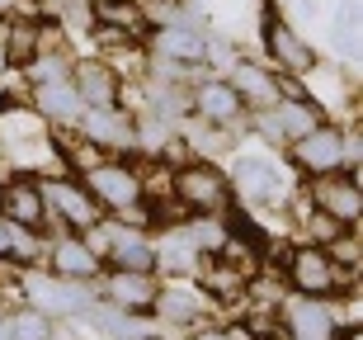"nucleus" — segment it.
<instances>
[{
    "mask_svg": "<svg viewBox=\"0 0 363 340\" xmlns=\"http://www.w3.org/2000/svg\"><path fill=\"white\" fill-rule=\"evenodd\" d=\"M24 293L28 302H38V312L48 317H85L94 307V293L85 279H62L52 270H28L24 274Z\"/></svg>",
    "mask_w": 363,
    "mask_h": 340,
    "instance_id": "nucleus-1",
    "label": "nucleus"
},
{
    "mask_svg": "<svg viewBox=\"0 0 363 340\" xmlns=\"http://www.w3.org/2000/svg\"><path fill=\"white\" fill-rule=\"evenodd\" d=\"M81 185L85 194H90L99 208H113V213H123V208H133L137 199H142V175H137L128 161H94L81 170Z\"/></svg>",
    "mask_w": 363,
    "mask_h": 340,
    "instance_id": "nucleus-2",
    "label": "nucleus"
},
{
    "mask_svg": "<svg viewBox=\"0 0 363 340\" xmlns=\"http://www.w3.org/2000/svg\"><path fill=\"white\" fill-rule=\"evenodd\" d=\"M170 194H175L189 213H227V208H231L227 175H222L217 165H208V161L184 165V170L175 175V190H170Z\"/></svg>",
    "mask_w": 363,
    "mask_h": 340,
    "instance_id": "nucleus-3",
    "label": "nucleus"
},
{
    "mask_svg": "<svg viewBox=\"0 0 363 340\" xmlns=\"http://www.w3.org/2000/svg\"><path fill=\"white\" fill-rule=\"evenodd\" d=\"M231 194L250 208H269V204H288V185H283V170L274 161H259V156H241L231 165Z\"/></svg>",
    "mask_w": 363,
    "mask_h": 340,
    "instance_id": "nucleus-4",
    "label": "nucleus"
},
{
    "mask_svg": "<svg viewBox=\"0 0 363 340\" xmlns=\"http://www.w3.org/2000/svg\"><path fill=\"white\" fill-rule=\"evenodd\" d=\"M43 199H48V222L57 218V231H85L99 222V204L85 194L81 180H38Z\"/></svg>",
    "mask_w": 363,
    "mask_h": 340,
    "instance_id": "nucleus-5",
    "label": "nucleus"
},
{
    "mask_svg": "<svg viewBox=\"0 0 363 340\" xmlns=\"http://www.w3.org/2000/svg\"><path fill=\"white\" fill-rule=\"evenodd\" d=\"M288 147H293V165L311 180L345 170V133H340L335 123H316L311 133H302L297 142H288Z\"/></svg>",
    "mask_w": 363,
    "mask_h": 340,
    "instance_id": "nucleus-6",
    "label": "nucleus"
},
{
    "mask_svg": "<svg viewBox=\"0 0 363 340\" xmlns=\"http://www.w3.org/2000/svg\"><path fill=\"white\" fill-rule=\"evenodd\" d=\"M288 279L302 298H330L340 284V265L325 246H302L288 256Z\"/></svg>",
    "mask_w": 363,
    "mask_h": 340,
    "instance_id": "nucleus-7",
    "label": "nucleus"
},
{
    "mask_svg": "<svg viewBox=\"0 0 363 340\" xmlns=\"http://www.w3.org/2000/svg\"><path fill=\"white\" fill-rule=\"evenodd\" d=\"M316 123H321L316 99H279V104H269V109L255 114V128L269 137L274 147H283V142H297V137L311 133Z\"/></svg>",
    "mask_w": 363,
    "mask_h": 340,
    "instance_id": "nucleus-8",
    "label": "nucleus"
},
{
    "mask_svg": "<svg viewBox=\"0 0 363 340\" xmlns=\"http://www.w3.org/2000/svg\"><path fill=\"white\" fill-rule=\"evenodd\" d=\"M71 90L81 95L85 109H118L123 99V76L108 62H94V57H85V62H76L71 67Z\"/></svg>",
    "mask_w": 363,
    "mask_h": 340,
    "instance_id": "nucleus-9",
    "label": "nucleus"
},
{
    "mask_svg": "<svg viewBox=\"0 0 363 340\" xmlns=\"http://www.w3.org/2000/svg\"><path fill=\"white\" fill-rule=\"evenodd\" d=\"M189 109L199 114L203 123H213V128H231L245 114V99L236 95L231 81H199L189 90Z\"/></svg>",
    "mask_w": 363,
    "mask_h": 340,
    "instance_id": "nucleus-10",
    "label": "nucleus"
},
{
    "mask_svg": "<svg viewBox=\"0 0 363 340\" xmlns=\"http://www.w3.org/2000/svg\"><path fill=\"white\" fill-rule=\"evenodd\" d=\"M311 199H316V208L321 213H330L335 222H345V227H354V222L363 218V190H359V175H321L316 180V190H311Z\"/></svg>",
    "mask_w": 363,
    "mask_h": 340,
    "instance_id": "nucleus-11",
    "label": "nucleus"
},
{
    "mask_svg": "<svg viewBox=\"0 0 363 340\" xmlns=\"http://www.w3.org/2000/svg\"><path fill=\"white\" fill-rule=\"evenodd\" d=\"M161 284H156V270H108L104 279V298L123 312H151Z\"/></svg>",
    "mask_w": 363,
    "mask_h": 340,
    "instance_id": "nucleus-12",
    "label": "nucleus"
},
{
    "mask_svg": "<svg viewBox=\"0 0 363 340\" xmlns=\"http://www.w3.org/2000/svg\"><path fill=\"white\" fill-rule=\"evenodd\" d=\"M48 270L62 274V279H85V284H90L94 274L104 270V260L85 246L81 231H62V236L48 246Z\"/></svg>",
    "mask_w": 363,
    "mask_h": 340,
    "instance_id": "nucleus-13",
    "label": "nucleus"
},
{
    "mask_svg": "<svg viewBox=\"0 0 363 340\" xmlns=\"http://www.w3.org/2000/svg\"><path fill=\"white\" fill-rule=\"evenodd\" d=\"M76 128H81V137H85V142H94V147H108V151L137 147V142H133V137H137V123L128 119L123 109H85Z\"/></svg>",
    "mask_w": 363,
    "mask_h": 340,
    "instance_id": "nucleus-14",
    "label": "nucleus"
},
{
    "mask_svg": "<svg viewBox=\"0 0 363 340\" xmlns=\"http://www.w3.org/2000/svg\"><path fill=\"white\" fill-rule=\"evenodd\" d=\"M104 260L113 270H156V241L147 231H133V227H118L108 222V251Z\"/></svg>",
    "mask_w": 363,
    "mask_h": 340,
    "instance_id": "nucleus-15",
    "label": "nucleus"
},
{
    "mask_svg": "<svg viewBox=\"0 0 363 340\" xmlns=\"http://www.w3.org/2000/svg\"><path fill=\"white\" fill-rule=\"evenodd\" d=\"M90 19H94V24L118 28V33H128L133 43H147L151 33H156V24H151V14H147L142 0H94Z\"/></svg>",
    "mask_w": 363,
    "mask_h": 340,
    "instance_id": "nucleus-16",
    "label": "nucleus"
},
{
    "mask_svg": "<svg viewBox=\"0 0 363 340\" xmlns=\"http://www.w3.org/2000/svg\"><path fill=\"white\" fill-rule=\"evenodd\" d=\"M264 43H269V57L279 62L283 71H307L316 67V53H311V43L307 38H297V28L293 24H283V19H264Z\"/></svg>",
    "mask_w": 363,
    "mask_h": 340,
    "instance_id": "nucleus-17",
    "label": "nucleus"
},
{
    "mask_svg": "<svg viewBox=\"0 0 363 340\" xmlns=\"http://www.w3.org/2000/svg\"><path fill=\"white\" fill-rule=\"evenodd\" d=\"M5 222L28 231H48V199H43L38 180H14L5 190Z\"/></svg>",
    "mask_w": 363,
    "mask_h": 340,
    "instance_id": "nucleus-18",
    "label": "nucleus"
},
{
    "mask_svg": "<svg viewBox=\"0 0 363 340\" xmlns=\"http://www.w3.org/2000/svg\"><path fill=\"white\" fill-rule=\"evenodd\" d=\"M33 109L48 123H57V128H76L85 104H81V95L71 90V81H48V85H33Z\"/></svg>",
    "mask_w": 363,
    "mask_h": 340,
    "instance_id": "nucleus-19",
    "label": "nucleus"
},
{
    "mask_svg": "<svg viewBox=\"0 0 363 340\" xmlns=\"http://www.w3.org/2000/svg\"><path fill=\"white\" fill-rule=\"evenodd\" d=\"M288 336L293 340H330L335 336V302L302 298L288 307Z\"/></svg>",
    "mask_w": 363,
    "mask_h": 340,
    "instance_id": "nucleus-20",
    "label": "nucleus"
},
{
    "mask_svg": "<svg viewBox=\"0 0 363 340\" xmlns=\"http://www.w3.org/2000/svg\"><path fill=\"white\" fill-rule=\"evenodd\" d=\"M151 38H156V53H161V62H175V67H199V62H208V33H194V28L165 24V28H156Z\"/></svg>",
    "mask_w": 363,
    "mask_h": 340,
    "instance_id": "nucleus-21",
    "label": "nucleus"
},
{
    "mask_svg": "<svg viewBox=\"0 0 363 340\" xmlns=\"http://www.w3.org/2000/svg\"><path fill=\"white\" fill-rule=\"evenodd\" d=\"M0 33H5V38H0L5 67H28V62L43 53V19H10Z\"/></svg>",
    "mask_w": 363,
    "mask_h": 340,
    "instance_id": "nucleus-22",
    "label": "nucleus"
},
{
    "mask_svg": "<svg viewBox=\"0 0 363 340\" xmlns=\"http://www.w3.org/2000/svg\"><path fill=\"white\" fill-rule=\"evenodd\" d=\"M231 85H236V95L245 99V109H250V104H255V109H269V104H279V76H269L264 67L236 62V71H231Z\"/></svg>",
    "mask_w": 363,
    "mask_h": 340,
    "instance_id": "nucleus-23",
    "label": "nucleus"
},
{
    "mask_svg": "<svg viewBox=\"0 0 363 340\" xmlns=\"http://www.w3.org/2000/svg\"><path fill=\"white\" fill-rule=\"evenodd\" d=\"M90 327L113 336V340H128V336L147 340V312H123V307L104 302V307H90Z\"/></svg>",
    "mask_w": 363,
    "mask_h": 340,
    "instance_id": "nucleus-24",
    "label": "nucleus"
},
{
    "mask_svg": "<svg viewBox=\"0 0 363 340\" xmlns=\"http://www.w3.org/2000/svg\"><path fill=\"white\" fill-rule=\"evenodd\" d=\"M151 312L165 317V322H199V317L208 312V302H203L199 293H189V288H161L156 302H151Z\"/></svg>",
    "mask_w": 363,
    "mask_h": 340,
    "instance_id": "nucleus-25",
    "label": "nucleus"
},
{
    "mask_svg": "<svg viewBox=\"0 0 363 340\" xmlns=\"http://www.w3.org/2000/svg\"><path fill=\"white\" fill-rule=\"evenodd\" d=\"M199 260H203V251L184 236V227L170 231V236L156 246V265H161V270H170V274H189L194 265H199Z\"/></svg>",
    "mask_w": 363,
    "mask_h": 340,
    "instance_id": "nucleus-26",
    "label": "nucleus"
},
{
    "mask_svg": "<svg viewBox=\"0 0 363 340\" xmlns=\"http://www.w3.org/2000/svg\"><path fill=\"white\" fill-rule=\"evenodd\" d=\"M330 38H335V53L345 57V62L359 57V0H340V5H335Z\"/></svg>",
    "mask_w": 363,
    "mask_h": 340,
    "instance_id": "nucleus-27",
    "label": "nucleus"
},
{
    "mask_svg": "<svg viewBox=\"0 0 363 340\" xmlns=\"http://www.w3.org/2000/svg\"><path fill=\"white\" fill-rule=\"evenodd\" d=\"M5 327H10V340H52V317L38 312V307L5 317Z\"/></svg>",
    "mask_w": 363,
    "mask_h": 340,
    "instance_id": "nucleus-28",
    "label": "nucleus"
},
{
    "mask_svg": "<svg viewBox=\"0 0 363 340\" xmlns=\"http://www.w3.org/2000/svg\"><path fill=\"white\" fill-rule=\"evenodd\" d=\"M345 231H350V227H345V222H335L330 213H321V208L311 213V236H316V246H335Z\"/></svg>",
    "mask_w": 363,
    "mask_h": 340,
    "instance_id": "nucleus-29",
    "label": "nucleus"
},
{
    "mask_svg": "<svg viewBox=\"0 0 363 340\" xmlns=\"http://www.w3.org/2000/svg\"><path fill=\"white\" fill-rule=\"evenodd\" d=\"M10 251H14V222H5V218H0V260L10 256Z\"/></svg>",
    "mask_w": 363,
    "mask_h": 340,
    "instance_id": "nucleus-30",
    "label": "nucleus"
},
{
    "mask_svg": "<svg viewBox=\"0 0 363 340\" xmlns=\"http://www.w3.org/2000/svg\"><path fill=\"white\" fill-rule=\"evenodd\" d=\"M194 340H227V331H203V336H194Z\"/></svg>",
    "mask_w": 363,
    "mask_h": 340,
    "instance_id": "nucleus-31",
    "label": "nucleus"
},
{
    "mask_svg": "<svg viewBox=\"0 0 363 340\" xmlns=\"http://www.w3.org/2000/svg\"><path fill=\"white\" fill-rule=\"evenodd\" d=\"M0 340H10V327H5V317H0Z\"/></svg>",
    "mask_w": 363,
    "mask_h": 340,
    "instance_id": "nucleus-32",
    "label": "nucleus"
},
{
    "mask_svg": "<svg viewBox=\"0 0 363 340\" xmlns=\"http://www.w3.org/2000/svg\"><path fill=\"white\" fill-rule=\"evenodd\" d=\"M0 218H5V190H0Z\"/></svg>",
    "mask_w": 363,
    "mask_h": 340,
    "instance_id": "nucleus-33",
    "label": "nucleus"
},
{
    "mask_svg": "<svg viewBox=\"0 0 363 340\" xmlns=\"http://www.w3.org/2000/svg\"><path fill=\"white\" fill-rule=\"evenodd\" d=\"M0 71H5V48H0Z\"/></svg>",
    "mask_w": 363,
    "mask_h": 340,
    "instance_id": "nucleus-34",
    "label": "nucleus"
}]
</instances>
